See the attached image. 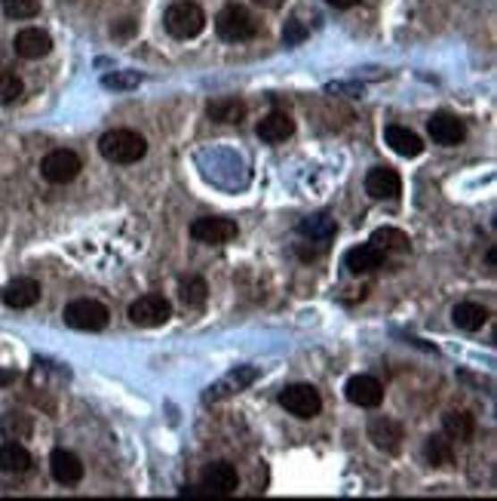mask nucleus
<instances>
[{
  "mask_svg": "<svg viewBox=\"0 0 497 501\" xmlns=\"http://www.w3.org/2000/svg\"><path fill=\"white\" fill-rule=\"evenodd\" d=\"M98 151H102V157L108 164L130 166V164H139L147 154V142L136 130H111L98 139Z\"/></svg>",
  "mask_w": 497,
  "mask_h": 501,
  "instance_id": "f257e3e1",
  "label": "nucleus"
},
{
  "mask_svg": "<svg viewBox=\"0 0 497 501\" xmlns=\"http://www.w3.org/2000/svg\"><path fill=\"white\" fill-rule=\"evenodd\" d=\"M215 31L227 44H243V40H252L258 34V22L246 6L231 4L215 16Z\"/></svg>",
  "mask_w": 497,
  "mask_h": 501,
  "instance_id": "f03ea898",
  "label": "nucleus"
},
{
  "mask_svg": "<svg viewBox=\"0 0 497 501\" xmlns=\"http://www.w3.org/2000/svg\"><path fill=\"white\" fill-rule=\"evenodd\" d=\"M240 489V474L231 462H215L203 471V480L194 492L184 489V496H203V498H227Z\"/></svg>",
  "mask_w": 497,
  "mask_h": 501,
  "instance_id": "7ed1b4c3",
  "label": "nucleus"
},
{
  "mask_svg": "<svg viewBox=\"0 0 497 501\" xmlns=\"http://www.w3.org/2000/svg\"><path fill=\"white\" fill-rule=\"evenodd\" d=\"M65 323L71 329H80V333H102L111 320V310L96 299H77L65 305Z\"/></svg>",
  "mask_w": 497,
  "mask_h": 501,
  "instance_id": "20e7f679",
  "label": "nucleus"
},
{
  "mask_svg": "<svg viewBox=\"0 0 497 501\" xmlns=\"http://www.w3.org/2000/svg\"><path fill=\"white\" fill-rule=\"evenodd\" d=\"M163 22H166V31L173 34V38L190 40L206 28V13L197 4H190V0H181V4L169 6V13H166Z\"/></svg>",
  "mask_w": 497,
  "mask_h": 501,
  "instance_id": "39448f33",
  "label": "nucleus"
},
{
  "mask_svg": "<svg viewBox=\"0 0 497 501\" xmlns=\"http://www.w3.org/2000/svg\"><path fill=\"white\" fill-rule=\"evenodd\" d=\"M280 403L286 412H292L295 419H316L323 412V397L314 385H289L286 391L280 394Z\"/></svg>",
  "mask_w": 497,
  "mask_h": 501,
  "instance_id": "423d86ee",
  "label": "nucleus"
},
{
  "mask_svg": "<svg viewBox=\"0 0 497 501\" xmlns=\"http://www.w3.org/2000/svg\"><path fill=\"white\" fill-rule=\"evenodd\" d=\"M169 317H173V305H169V301L157 293L141 295V299H136L130 305V320L136 323V327H145V329L163 327Z\"/></svg>",
  "mask_w": 497,
  "mask_h": 501,
  "instance_id": "0eeeda50",
  "label": "nucleus"
},
{
  "mask_svg": "<svg viewBox=\"0 0 497 501\" xmlns=\"http://www.w3.org/2000/svg\"><path fill=\"white\" fill-rule=\"evenodd\" d=\"M80 157H77L74 151H68V148H59V151H49L44 157V164H40V173H44L46 182H53V185H68V182H74L77 175H80Z\"/></svg>",
  "mask_w": 497,
  "mask_h": 501,
  "instance_id": "6e6552de",
  "label": "nucleus"
},
{
  "mask_svg": "<svg viewBox=\"0 0 497 501\" xmlns=\"http://www.w3.org/2000/svg\"><path fill=\"white\" fill-rule=\"evenodd\" d=\"M190 237H194L197 243H209V246L231 243V240L237 237V222H231V218H218V216L197 218V222L190 225Z\"/></svg>",
  "mask_w": 497,
  "mask_h": 501,
  "instance_id": "1a4fd4ad",
  "label": "nucleus"
},
{
  "mask_svg": "<svg viewBox=\"0 0 497 501\" xmlns=\"http://www.w3.org/2000/svg\"><path fill=\"white\" fill-rule=\"evenodd\" d=\"M368 440L375 443L384 453H400L402 440H406V430L396 419H387V415H378V419L368 421Z\"/></svg>",
  "mask_w": 497,
  "mask_h": 501,
  "instance_id": "9d476101",
  "label": "nucleus"
},
{
  "mask_svg": "<svg viewBox=\"0 0 497 501\" xmlns=\"http://www.w3.org/2000/svg\"><path fill=\"white\" fill-rule=\"evenodd\" d=\"M366 191L375 200H393L402 191V179L393 166H375L366 175Z\"/></svg>",
  "mask_w": 497,
  "mask_h": 501,
  "instance_id": "9b49d317",
  "label": "nucleus"
},
{
  "mask_svg": "<svg viewBox=\"0 0 497 501\" xmlns=\"http://www.w3.org/2000/svg\"><path fill=\"white\" fill-rule=\"evenodd\" d=\"M344 391H347V400L359 409H375V406H381V400H384V385L372 376H353Z\"/></svg>",
  "mask_w": 497,
  "mask_h": 501,
  "instance_id": "f8f14e48",
  "label": "nucleus"
},
{
  "mask_svg": "<svg viewBox=\"0 0 497 501\" xmlns=\"http://www.w3.org/2000/svg\"><path fill=\"white\" fill-rule=\"evenodd\" d=\"M0 299H4L6 308H16V310L34 308L40 301V284H38V280H31V277H16V280H10V284L4 286Z\"/></svg>",
  "mask_w": 497,
  "mask_h": 501,
  "instance_id": "ddd939ff",
  "label": "nucleus"
},
{
  "mask_svg": "<svg viewBox=\"0 0 497 501\" xmlns=\"http://www.w3.org/2000/svg\"><path fill=\"white\" fill-rule=\"evenodd\" d=\"M427 130H430L433 142L445 145V148H454V145H460L467 139V126L460 123L454 115H445V111H439V115L430 117Z\"/></svg>",
  "mask_w": 497,
  "mask_h": 501,
  "instance_id": "4468645a",
  "label": "nucleus"
},
{
  "mask_svg": "<svg viewBox=\"0 0 497 501\" xmlns=\"http://www.w3.org/2000/svg\"><path fill=\"white\" fill-rule=\"evenodd\" d=\"M49 474H53L55 483L74 486L83 480V462L74 453H68V449H55V453L49 455Z\"/></svg>",
  "mask_w": 497,
  "mask_h": 501,
  "instance_id": "2eb2a0df",
  "label": "nucleus"
},
{
  "mask_svg": "<svg viewBox=\"0 0 497 501\" xmlns=\"http://www.w3.org/2000/svg\"><path fill=\"white\" fill-rule=\"evenodd\" d=\"M384 252L378 250V246H372V243H359V246H353V250H347V256H344V267L350 274H372V271H378L381 265H384Z\"/></svg>",
  "mask_w": 497,
  "mask_h": 501,
  "instance_id": "dca6fc26",
  "label": "nucleus"
},
{
  "mask_svg": "<svg viewBox=\"0 0 497 501\" xmlns=\"http://www.w3.org/2000/svg\"><path fill=\"white\" fill-rule=\"evenodd\" d=\"M292 132H295V120L289 117L286 111H271V115L261 117V123H258V139L267 145L286 142Z\"/></svg>",
  "mask_w": 497,
  "mask_h": 501,
  "instance_id": "f3484780",
  "label": "nucleus"
},
{
  "mask_svg": "<svg viewBox=\"0 0 497 501\" xmlns=\"http://www.w3.org/2000/svg\"><path fill=\"white\" fill-rule=\"evenodd\" d=\"M13 47H16V55H22V59H44L49 49H53V40L40 28H25V31L16 34Z\"/></svg>",
  "mask_w": 497,
  "mask_h": 501,
  "instance_id": "a211bd4d",
  "label": "nucleus"
},
{
  "mask_svg": "<svg viewBox=\"0 0 497 501\" xmlns=\"http://www.w3.org/2000/svg\"><path fill=\"white\" fill-rule=\"evenodd\" d=\"M384 139H387V145L393 148L400 157H421L424 154V142H421V136L417 132H411L406 130V126H387L384 130Z\"/></svg>",
  "mask_w": 497,
  "mask_h": 501,
  "instance_id": "6ab92c4d",
  "label": "nucleus"
},
{
  "mask_svg": "<svg viewBox=\"0 0 497 501\" xmlns=\"http://www.w3.org/2000/svg\"><path fill=\"white\" fill-rule=\"evenodd\" d=\"M31 453L22 446V443L10 440V443H0V471L4 474H25L31 471Z\"/></svg>",
  "mask_w": 497,
  "mask_h": 501,
  "instance_id": "aec40b11",
  "label": "nucleus"
},
{
  "mask_svg": "<svg viewBox=\"0 0 497 501\" xmlns=\"http://www.w3.org/2000/svg\"><path fill=\"white\" fill-rule=\"evenodd\" d=\"M488 308L476 305V301H460V305H454L451 310V320L458 329H464V333H476V329H482L488 323Z\"/></svg>",
  "mask_w": 497,
  "mask_h": 501,
  "instance_id": "412c9836",
  "label": "nucleus"
},
{
  "mask_svg": "<svg viewBox=\"0 0 497 501\" xmlns=\"http://www.w3.org/2000/svg\"><path fill=\"white\" fill-rule=\"evenodd\" d=\"M442 430H445V437H451V440L470 443L476 437V419L470 412H449L442 419Z\"/></svg>",
  "mask_w": 497,
  "mask_h": 501,
  "instance_id": "4be33fe9",
  "label": "nucleus"
},
{
  "mask_svg": "<svg viewBox=\"0 0 497 501\" xmlns=\"http://www.w3.org/2000/svg\"><path fill=\"white\" fill-rule=\"evenodd\" d=\"M209 117L215 120V123H240V120L246 117V102H240V98H215V102H209Z\"/></svg>",
  "mask_w": 497,
  "mask_h": 501,
  "instance_id": "5701e85b",
  "label": "nucleus"
},
{
  "mask_svg": "<svg viewBox=\"0 0 497 501\" xmlns=\"http://www.w3.org/2000/svg\"><path fill=\"white\" fill-rule=\"evenodd\" d=\"M424 453H427V462L433 464V468H449V464L454 462V440L445 434H433V437H427Z\"/></svg>",
  "mask_w": 497,
  "mask_h": 501,
  "instance_id": "b1692460",
  "label": "nucleus"
},
{
  "mask_svg": "<svg viewBox=\"0 0 497 501\" xmlns=\"http://www.w3.org/2000/svg\"><path fill=\"white\" fill-rule=\"evenodd\" d=\"M372 246H378L381 252H409L411 250V243H409V237L402 234V231H396V228H378L372 234V240H368Z\"/></svg>",
  "mask_w": 497,
  "mask_h": 501,
  "instance_id": "393cba45",
  "label": "nucleus"
},
{
  "mask_svg": "<svg viewBox=\"0 0 497 501\" xmlns=\"http://www.w3.org/2000/svg\"><path fill=\"white\" fill-rule=\"evenodd\" d=\"M0 428H4V434L10 437V440H28V437L34 434V419L28 412H6L4 421H0Z\"/></svg>",
  "mask_w": 497,
  "mask_h": 501,
  "instance_id": "a878e982",
  "label": "nucleus"
},
{
  "mask_svg": "<svg viewBox=\"0 0 497 501\" xmlns=\"http://www.w3.org/2000/svg\"><path fill=\"white\" fill-rule=\"evenodd\" d=\"M301 234H307L310 240H316V243H329L332 237H335V222H332L329 216H314L307 218V222H301Z\"/></svg>",
  "mask_w": 497,
  "mask_h": 501,
  "instance_id": "bb28decb",
  "label": "nucleus"
},
{
  "mask_svg": "<svg viewBox=\"0 0 497 501\" xmlns=\"http://www.w3.org/2000/svg\"><path fill=\"white\" fill-rule=\"evenodd\" d=\"M179 295L188 308H203L206 299H209V286H206L203 277H188V280H181Z\"/></svg>",
  "mask_w": 497,
  "mask_h": 501,
  "instance_id": "cd10ccee",
  "label": "nucleus"
},
{
  "mask_svg": "<svg viewBox=\"0 0 497 501\" xmlns=\"http://www.w3.org/2000/svg\"><path fill=\"white\" fill-rule=\"evenodd\" d=\"M22 93H25L22 81L13 72H4V68H0V105H13Z\"/></svg>",
  "mask_w": 497,
  "mask_h": 501,
  "instance_id": "c85d7f7f",
  "label": "nucleus"
},
{
  "mask_svg": "<svg viewBox=\"0 0 497 501\" xmlns=\"http://www.w3.org/2000/svg\"><path fill=\"white\" fill-rule=\"evenodd\" d=\"M38 13H40L38 0H4L6 19H34Z\"/></svg>",
  "mask_w": 497,
  "mask_h": 501,
  "instance_id": "c756f323",
  "label": "nucleus"
},
{
  "mask_svg": "<svg viewBox=\"0 0 497 501\" xmlns=\"http://www.w3.org/2000/svg\"><path fill=\"white\" fill-rule=\"evenodd\" d=\"M304 38H307V28L298 22V19H292V22H286V28H282V44H286V47L301 44Z\"/></svg>",
  "mask_w": 497,
  "mask_h": 501,
  "instance_id": "7c9ffc66",
  "label": "nucleus"
},
{
  "mask_svg": "<svg viewBox=\"0 0 497 501\" xmlns=\"http://www.w3.org/2000/svg\"><path fill=\"white\" fill-rule=\"evenodd\" d=\"M139 74H111L105 77V87H136Z\"/></svg>",
  "mask_w": 497,
  "mask_h": 501,
  "instance_id": "2f4dec72",
  "label": "nucleus"
},
{
  "mask_svg": "<svg viewBox=\"0 0 497 501\" xmlns=\"http://www.w3.org/2000/svg\"><path fill=\"white\" fill-rule=\"evenodd\" d=\"M132 31H136V22H132V19H123V25L114 28V34H117V38H126V34H132Z\"/></svg>",
  "mask_w": 497,
  "mask_h": 501,
  "instance_id": "473e14b6",
  "label": "nucleus"
},
{
  "mask_svg": "<svg viewBox=\"0 0 497 501\" xmlns=\"http://www.w3.org/2000/svg\"><path fill=\"white\" fill-rule=\"evenodd\" d=\"M19 378V372L16 369H0V387H6V385H13Z\"/></svg>",
  "mask_w": 497,
  "mask_h": 501,
  "instance_id": "72a5a7b5",
  "label": "nucleus"
},
{
  "mask_svg": "<svg viewBox=\"0 0 497 501\" xmlns=\"http://www.w3.org/2000/svg\"><path fill=\"white\" fill-rule=\"evenodd\" d=\"M325 4H332L335 10H350V6H357L359 0H325Z\"/></svg>",
  "mask_w": 497,
  "mask_h": 501,
  "instance_id": "f704fd0d",
  "label": "nucleus"
},
{
  "mask_svg": "<svg viewBox=\"0 0 497 501\" xmlns=\"http://www.w3.org/2000/svg\"><path fill=\"white\" fill-rule=\"evenodd\" d=\"M252 4H258V6H265V10H280L286 0H252Z\"/></svg>",
  "mask_w": 497,
  "mask_h": 501,
  "instance_id": "c9c22d12",
  "label": "nucleus"
}]
</instances>
